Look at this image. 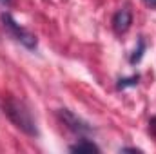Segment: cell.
Segmentation results:
<instances>
[{
  "label": "cell",
  "instance_id": "obj_7",
  "mask_svg": "<svg viewBox=\"0 0 156 154\" xmlns=\"http://www.w3.org/2000/svg\"><path fill=\"white\" fill-rule=\"evenodd\" d=\"M138 80H140L138 75H136V76H131V78H123V80L118 82V89H125V87H129V85H136Z\"/></svg>",
  "mask_w": 156,
  "mask_h": 154
},
{
  "label": "cell",
  "instance_id": "obj_2",
  "mask_svg": "<svg viewBox=\"0 0 156 154\" xmlns=\"http://www.w3.org/2000/svg\"><path fill=\"white\" fill-rule=\"evenodd\" d=\"M2 22H4V26L7 27V31L18 40L22 45H26L27 49H35V47H37V37H35L33 33H29L26 27H22L18 22H15V18H13L9 13H4V15H2Z\"/></svg>",
  "mask_w": 156,
  "mask_h": 154
},
{
  "label": "cell",
  "instance_id": "obj_5",
  "mask_svg": "<svg viewBox=\"0 0 156 154\" xmlns=\"http://www.w3.org/2000/svg\"><path fill=\"white\" fill-rule=\"evenodd\" d=\"M69 151H71V152H100V149H98L93 142H87V140L80 142L76 145H71Z\"/></svg>",
  "mask_w": 156,
  "mask_h": 154
},
{
  "label": "cell",
  "instance_id": "obj_4",
  "mask_svg": "<svg viewBox=\"0 0 156 154\" xmlns=\"http://www.w3.org/2000/svg\"><path fill=\"white\" fill-rule=\"evenodd\" d=\"M131 24H133V13L127 7L120 9L116 15L113 16V27H115L116 33H125L131 27Z\"/></svg>",
  "mask_w": 156,
  "mask_h": 154
},
{
  "label": "cell",
  "instance_id": "obj_3",
  "mask_svg": "<svg viewBox=\"0 0 156 154\" xmlns=\"http://www.w3.org/2000/svg\"><path fill=\"white\" fill-rule=\"evenodd\" d=\"M58 118L64 121V125H66L69 131H73L78 136H91V134L94 132V129H93L87 121H83L82 118H78V116L75 114V113H71L69 109H60V111H58Z\"/></svg>",
  "mask_w": 156,
  "mask_h": 154
},
{
  "label": "cell",
  "instance_id": "obj_8",
  "mask_svg": "<svg viewBox=\"0 0 156 154\" xmlns=\"http://www.w3.org/2000/svg\"><path fill=\"white\" fill-rule=\"evenodd\" d=\"M122 152H142L140 149H134V147H123Z\"/></svg>",
  "mask_w": 156,
  "mask_h": 154
},
{
  "label": "cell",
  "instance_id": "obj_1",
  "mask_svg": "<svg viewBox=\"0 0 156 154\" xmlns=\"http://www.w3.org/2000/svg\"><path fill=\"white\" fill-rule=\"evenodd\" d=\"M2 111H4L5 116L9 118V121H11L16 129H20L24 134H27V136H31V138L38 136L37 121H35V118L31 114L29 107H27L24 102H20V100H16V98H13V96H5V98L2 100Z\"/></svg>",
  "mask_w": 156,
  "mask_h": 154
},
{
  "label": "cell",
  "instance_id": "obj_6",
  "mask_svg": "<svg viewBox=\"0 0 156 154\" xmlns=\"http://www.w3.org/2000/svg\"><path fill=\"white\" fill-rule=\"evenodd\" d=\"M144 51H145V42H144V38H140L138 40V49H134V53L131 56V64H138L144 56Z\"/></svg>",
  "mask_w": 156,
  "mask_h": 154
},
{
  "label": "cell",
  "instance_id": "obj_10",
  "mask_svg": "<svg viewBox=\"0 0 156 154\" xmlns=\"http://www.w3.org/2000/svg\"><path fill=\"white\" fill-rule=\"evenodd\" d=\"M0 2H2V4H9L11 0H0Z\"/></svg>",
  "mask_w": 156,
  "mask_h": 154
},
{
  "label": "cell",
  "instance_id": "obj_9",
  "mask_svg": "<svg viewBox=\"0 0 156 154\" xmlns=\"http://www.w3.org/2000/svg\"><path fill=\"white\" fill-rule=\"evenodd\" d=\"M144 2H145L149 7H156V0H144Z\"/></svg>",
  "mask_w": 156,
  "mask_h": 154
}]
</instances>
